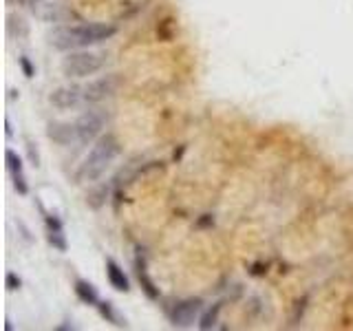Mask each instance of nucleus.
<instances>
[{"instance_id":"17","label":"nucleus","mask_w":353,"mask_h":331,"mask_svg":"<svg viewBox=\"0 0 353 331\" xmlns=\"http://www.w3.org/2000/svg\"><path fill=\"white\" fill-rule=\"evenodd\" d=\"M218 311H221V305H214L212 309L205 314L203 318H201V322H199V327L201 329H210V327H214V322H216V316H218Z\"/></svg>"},{"instance_id":"2","label":"nucleus","mask_w":353,"mask_h":331,"mask_svg":"<svg viewBox=\"0 0 353 331\" xmlns=\"http://www.w3.org/2000/svg\"><path fill=\"white\" fill-rule=\"evenodd\" d=\"M117 153H119V144L115 139V135H111V132L102 135L93 146V150L89 153V157L82 161L80 170H77V179L80 181H95L97 177L104 174V170L111 166V161L117 157Z\"/></svg>"},{"instance_id":"10","label":"nucleus","mask_w":353,"mask_h":331,"mask_svg":"<svg viewBox=\"0 0 353 331\" xmlns=\"http://www.w3.org/2000/svg\"><path fill=\"white\" fill-rule=\"evenodd\" d=\"M106 278L111 282V287H115L117 292H128L130 290V282L126 278L124 269L119 267L115 261H106Z\"/></svg>"},{"instance_id":"6","label":"nucleus","mask_w":353,"mask_h":331,"mask_svg":"<svg viewBox=\"0 0 353 331\" xmlns=\"http://www.w3.org/2000/svg\"><path fill=\"white\" fill-rule=\"evenodd\" d=\"M201 309H203V303L199 298H188V300H181L179 305L172 309V324L179 329H186V327H192L194 320L199 318Z\"/></svg>"},{"instance_id":"13","label":"nucleus","mask_w":353,"mask_h":331,"mask_svg":"<svg viewBox=\"0 0 353 331\" xmlns=\"http://www.w3.org/2000/svg\"><path fill=\"white\" fill-rule=\"evenodd\" d=\"M137 276H139V282H142V290L146 292V296H148L150 300H157V298H159V290H157V287H155L153 278H150V276L146 274L144 265H139V269H137Z\"/></svg>"},{"instance_id":"14","label":"nucleus","mask_w":353,"mask_h":331,"mask_svg":"<svg viewBox=\"0 0 353 331\" xmlns=\"http://www.w3.org/2000/svg\"><path fill=\"white\" fill-rule=\"evenodd\" d=\"M100 307V314L106 318L108 322H113V324H117V327H126V320H121V318L117 316V311L113 309V305L111 303H100L97 305Z\"/></svg>"},{"instance_id":"9","label":"nucleus","mask_w":353,"mask_h":331,"mask_svg":"<svg viewBox=\"0 0 353 331\" xmlns=\"http://www.w3.org/2000/svg\"><path fill=\"white\" fill-rule=\"evenodd\" d=\"M31 11L35 18H40L42 22H58L60 20V9L58 5L49 3V0H31Z\"/></svg>"},{"instance_id":"7","label":"nucleus","mask_w":353,"mask_h":331,"mask_svg":"<svg viewBox=\"0 0 353 331\" xmlns=\"http://www.w3.org/2000/svg\"><path fill=\"white\" fill-rule=\"evenodd\" d=\"M80 100H84V88H80V86H60L49 95V102L56 108H60V111L77 106Z\"/></svg>"},{"instance_id":"1","label":"nucleus","mask_w":353,"mask_h":331,"mask_svg":"<svg viewBox=\"0 0 353 331\" xmlns=\"http://www.w3.org/2000/svg\"><path fill=\"white\" fill-rule=\"evenodd\" d=\"M115 31L117 29L113 25H97V22L80 27H62L49 35V42L58 51H73V49H84L89 44H100V42L113 38Z\"/></svg>"},{"instance_id":"19","label":"nucleus","mask_w":353,"mask_h":331,"mask_svg":"<svg viewBox=\"0 0 353 331\" xmlns=\"http://www.w3.org/2000/svg\"><path fill=\"white\" fill-rule=\"evenodd\" d=\"M14 177V188H16V192L18 195H29V185H27V181H24V174L22 172H16V174H11Z\"/></svg>"},{"instance_id":"12","label":"nucleus","mask_w":353,"mask_h":331,"mask_svg":"<svg viewBox=\"0 0 353 331\" xmlns=\"http://www.w3.org/2000/svg\"><path fill=\"white\" fill-rule=\"evenodd\" d=\"M7 33L11 35V38L22 40V38L29 35V25L24 22V18L16 16V14H9L7 16Z\"/></svg>"},{"instance_id":"3","label":"nucleus","mask_w":353,"mask_h":331,"mask_svg":"<svg viewBox=\"0 0 353 331\" xmlns=\"http://www.w3.org/2000/svg\"><path fill=\"white\" fill-rule=\"evenodd\" d=\"M104 60L100 53H91V51H77V53H69L62 60V73L66 77H89L97 73L102 69Z\"/></svg>"},{"instance_id":"5","label":"nucleus","mask_w":353,"mask_h":331,"mask_svg":"<svg viewBox=\"0 0 353 331\" xmlns=\"http://www.w3.org/2000/svg\"><path fill=\"white\" fill-rule=\"evenodd\" d=\"M75 126H77V141L89 144V141H93L95 137L100 135L102 128H104V115L97 113V111H86L75 122Z\"/></svg>"},{"instance_id":"4","label":"nucleus","mask_w":353,"mask_h":331,"mask_svg":"<svg viewBox=\"0 0 353 331\" xmlns=\"http://www.w3.org/2000/svg\"><path fill=\"white\" fill-rule=\"evenodd\" d=\"M117 86H119V80L117 75H104V77H97V80L89 82L84 86V100L89 104H97V102H104L106 98L117 93Z\"/></svg>"},{"instance_id":"23","label":"nucleus","mask_w":353,"mask_h":331,"mask_svg":"<svg viewBox=\"0 0 353 331\" xmlns=\"http://www.w3.org/2000/svg\"><path fill=\"white\" fill-rule=\"evenodd\" d=\"M5 128H7V130H5V132H7V137L14 135V130H11V124H9V119H7V122H5Z\"/></svg>"},{"instance_id":"8","label":"nucleus","mask_w":353,"mask_h":331,"mask_svg":"<svg viewBox=\"0 0 353 331\" xmlns=\"http://www.w3.org/2000/svg\"><path fill=\"white\" fill-rule=\"evenodd\" d=\"M47 137L58 146H69L77 139V126L66 122H51L47 126Z\"/></svg>"},{"instance_id":"16","label":"nucleus","mask_w":353,"mask_h":331,"mask_svg":"<svg viewBox=\"0 0 353 331\" xmlns=\"http://www.w3.org/2000/svg\"><path fill=\"white\" fill-rule=\"evenodd\" d=\"M5 159H7V168H9V172H11V174L22 172V159L18 157L14 150H7V153H5Z\"/></svg>"},{"instance_id":"11","label":"nucleus","mask_w":353,"mask_h":331,"mask_svg":"<svg viewBox=\"0 0 353 331\" xmlns=\"http://www.w3.org/2000/svg\"><path fill=\"white\" fill-rule=\"evenodd\" d=\"M75 296L82 300L84 305H100V296H97V290L91 282H86V280H77L75 282Z\"/></svg>"},{"instance_id":"15","label":"nucleus","mask_w":353,"mask_h":331,"mask_svg":"<svg viewBox=\"0 0 353 331\" xmlns=\"http://www.w3.org/2000/svg\"><path fill=\"white\" fill-rule=\"evenodd\" d=\"M47 239H49V243H51L58 252H66V239H64V232L62 230H49Z\"/></svg>"},{"instance_id":"21","label":"nucleus","mask_w":353,"mask_h":331,"mask_svg":"<svg viewBox=\"0 0 353 331\" xmlns=\"http://www.w3.org/2000/svg\"><path fill=\"white\" fill-rule=\"evenodd\" d=\"M27 153H29V161H31L33 166H40V155H38V150L33 148V141H27Z\"/></svg>"},{"instance_id":"20","label":"nucleus","mask_w":353,"mask_h":331,"mask_svg":"<svg viewBox=\"0 0 353 331\" xmlns=\"http://www.w3.org/2000/svg\"><path fill=\"white\" fill-rule=\"evenodd\" d=\"M18 64H20V69H22L24 77H33V75H35V71H33L31 62H29V60L24 58V56H20V58H18Z\"/></svg>"},{"instance_id":"18","label":"nucleus","mask_w":353,"mask_h":331,"mask_svg":"<svg viewBox=\"0 0 353 331\" xmlns=\"http://www.w3.org/2000/svg\"><path fill=\"white\" fill-rule=\"evenodd\" d=\"M104 199H106V188H100V190L91 192V195L86 197V201H89L91 208H100L102 203H104Z\"/></svg>"},{"instance_id":"22","label":"nucleus","mask_w":353,"mask_h":331,"mask_svg":"<svg viewBox=\"0 0 353 331\" xmlns=\"http://www.w3.org/2000/svg\"><path fill=\"white\" fill-rule=\"evenodd\" d=\"M5 280H7V290H11V292L20 290V278H18L14 272H7V278H5Z\"/></svg>"}]
</instances>
